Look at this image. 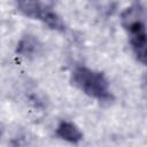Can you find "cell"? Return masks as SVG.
<instances>
[{
	"label": "cell",
	"instance_id": "3",
	"mask_svg": "<svg viewBox=\"0 0 147 147\" xmlns=\"http://www.w3.org/2000/svg\"><path fill=\"white\" fill-rule=\"evenodd\" d=\"M55 133L59 138L70 144H78L83 139V133L79 127L70 121H61L56 126Z\"/></svg>",
	"mask_w": 147,
	"mask_h": 147
},
{
	"label": "cell",
	"instance_id": "6",
	"mask_svg": "<svg viewBox=\"0 0 147 147\" xmlns=\"http://www.w3.org/2000/svg\"><path fill=\"white\" fill-rule=\"evenodd\" d=\"M40 21L44 22L49 29L52 30H56V31H64L65 25L62 21V18L53 10L46 8L40 17Z\"/></svg>",
	"mask_w": 147,
	"mask_h": 147
},
{
	"label": "cell",
	"instance_id": "2",
	"mask_svg": "<svg viewBox=\"0 0 147 147\" xmlns=\"http://www.w3.org/2000/svg\"><path fill=\"white\" fill-rule=\"evenodd\" d=\"M70 82L83 93L101 102H110L114 100L109 90V82L101 71L78 65L71 72Z\"/></svg>",
	"mask_w": 147,
	"mask_h": 147
},
{
	"label": "cell",
	"instance_id": "4",
	"mask_svg": "<svg viewBox=\"0 0 147 147\" xmlns=\"http://www.w3.org/2000/svg\"><path fill=\"white\" fill-rule=\"evenodd\" d=\"M17 9L26 17L33 20H40L45 7L42 0H14Z\"/></svg>",
	"mask_w": 147,
	"mask_h": 147
},
{
	"label": "cell",
	"instance_id": "1",
	"mask_svg": "<svg viewBox=\"0 0 147 147\" xmlns=\"http://www.w3.org/2000/svg\"><path fill=\"white\" fill-rule=\"evenodd\" d=\"M145 18V9L140 2L132 3L121 14V24L127 32L132 52L141 64L146 63L147 34Z\"/></svg>",
	"mask_w": 147,
	"mask_h": 147
},
{
	"label": "cell",
	"instance_id": "5",
	"mask_svg": "<svg viewBox=\"0 0 147 147\" xmlns=\"http://www.w3.org/2000/svg\"><path fill=\"white\" fill-rule=\"evenodd\" d=\"M39 48V44L38 40L33 37V36H24L17 44V48H16V53H18L22 56H32Z\"/></svg>",
	"mask_w": 147,
	"mask_h": 147
},
{
	"label": "cell",
	"instance_id": "7",
	"mask_svg": "<svg viewBox=\"0 0 147 147\" xmlns=\"http://www.w3.org/2000/svg\"><path fill=\"white\" fill-rule=\"evenodd\" d=\"M1 133H2V127H1V125H0V136H1Z\"/></svg>",
	"mask_w": 147,
	"mask_h": 147
}]
</instances>
